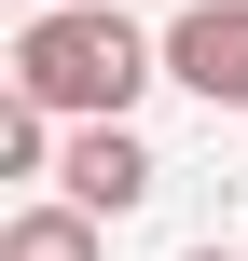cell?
Masks as SVG:
<instances>
[{"label":"cell","mask_w":248,"mask_h":261,"mask_svg":"<svg viewBox=\"0 0 248 261\" xmlns=\"http://www.w3.org/2000/svg\"><path fill=\"white\" fill-rule=\"evenodd\" d=\"M14 96H41L55 124H124L152 83H166V28H138L124 0H41L14 28Z\"/></svg>","instance_id":"1"},{"label":"cell","mask_w":248,"mask_h":261,"mask_svg":"<svg viewBox=\"0 0 248 261\" xmlns=\"http://www.w3.org/2000/svg\"><path fill=\"white\" fill-rule=\"evenodd\" d=\"M179 261H248V248H179Z\"/></svg>","instance_id":"5"},{"label":"cell","mask_w":248,"mask_h":261,"mask_svg":"<svg viewBox=\"0 0 248 261\" xmlns=\"http://www.w3.org/2000/svg\"><path fill=\"white\" fill-rule=\"evenodd\" d=\"M152 179H166V165H152L138 124H69V151H55V193H69L83 220H138Z\"/></svg>","instance_id":"2"},{"label":"cell","mask_w":248,"mask_h":261,"mask_svg":"<svg viewBox=\"0 0 248 261\" xmlns=\"http://www.w3.org/2000/svg\"><path fill=\"white\" fill-rule=\"evenodd\" d=\"M0 261H110V248H97V220H83L69 193H41V206L0 220Z\"/></svg>","instance_id":"4"},{"label":"cell","mask_w":248,"mask_h":261,"mask_svg":"<svg viewBox=\"0 0 248 261\" xmlns=\"http://www.w3.org/2000/svg\"><path fill=\"white\" fill-rule=\"evenodd\" d=\"M166 83L207 96V110H248V0H179L166 14Z\"/></svg>","instance_id":"3"}]
</instances>
